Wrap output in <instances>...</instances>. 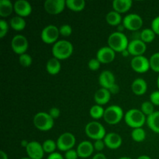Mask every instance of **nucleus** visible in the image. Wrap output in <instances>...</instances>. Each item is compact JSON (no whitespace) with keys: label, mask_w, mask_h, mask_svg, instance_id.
I'll return each mask as SVG.
<instances>
[{"label":"nucleus","mask_w":159,"mask_h":159,"mask_svg":"<svg viewBox=\"0 0 159 159\" xmlns=\"http://www.w3.org/2000/svg\"><path fill=\"white\" fill-rule=\"evenodd\" d=\"M74 51L72 43L66 40H58L52 47V54L57 60H65L71 56Z\"/></svg>","instance_id":"nucleus-1"},{"label":"nucleus","mask_w":159,"mask_h":159,"mask_svg":"<svg viewBox=\"0 0 159 159\" xmlns=\"http://www.w3.org/2000/svg\"><path fill=\"white\" fill-rule=\"evenodd\" d=\"M129 41L127 36L123 32L112 33L108 37V45L115 52L122 53L127 50Z\"/></svg>","instance_id":"nucleus-2"},{"label":"nucleus","mask_w":159,"mask_h":159,"mask_svg":"<svg viewBox=\"0 0 159 159\" xmlns=\"http://www.w3.org/2000/svg\"><path fill=\"white\" fill-rule=\"evenodd\" d=\"M124 120L127 126L135 129L142 127L147 121V118L141 110L131 109L126 112L124 115Z\"/></svg>","instance_id":"nucleus-3"},{"label":"nucleus","mask_w":159,"mask_h":159,"mask_svg":"<svg viewBox=\"0 0 159 159\" xmlns=\"http://www.w3.org/2000/svg\"><path fill=\"white\" fill-rule=\"evenodd\" d=\"M34 124L40 131H48L54 127V120L46 112H39L34 116Z\"/></svg>","instance_id":"nucleus-4"},{"label":"nucleus","mask_w":159,"mask_h":159,"mask_svg":"<svg viewBox=\"0 0 159 159\" xmlns=\"http://www.w3.org/2000/svg\"><path fill=\"white\" fill-rule=\"evenodd\" d=\"M85 132L87 137L95 141L103 140L107 135L104 126L97 121H92L87 124L85 127Z\"/></svg>","instance_id":"nucleus-5"},{"label":"nucleus","mask_w":159,"mask_h":159,"mask_svg":"<svg viewBox=\"0 0 159 159\" xmlns=\"http://www.w3.org/2000/svg\"><path fill=\"white\" fill-rule=\"evenodd\" d=\"M124 116V113L123 109L117 105H113L106 109L103 119L108 124L115 125L122 120Z\"/></svg>","instance_id":"nucleus-6"},{"label":"nucleus","mask_w":159,"mask_h":159,"mask_svg":"<svg viewBox=\"0 0 159 159\" xmlns=\"http://www.w3.org/2000/svg\"><path fill=\"white\" fill-rule=\"evenodd\" d=\"M76 143L75 137L73 134L65 132L59 136L57 140V149L61 152H68L73 149Z\"/></svg>","instance_id":"nucleus-7"},{"label":"nucleus","mask_w":159,"mask_h":159,"mask_svg":"<svg viewBox=\"0 0 159 159\" xmlns=\"http://www.w3.org/2000/svg\"><path fill=\"white\" fill-rule=\"evenodd\" d=\"M60 32L59 29L54 25H48L45 26L41 31L40 38L43 43L47 44H52L55 43L58 39Z\"/></svg>","instance_id":"nucleus-8"},{"label":"nucleus","mask_w":159,"mask_h":159,"mask_svg":"<svg viewBox=\"0 0 159 159\" xmlns=\"http://www.w3.org/2000/svg\"><path fill=\"white\" fill-rule=\"evenodd\" d=\"M29 47V43L25 36L17 34L12 37L11 40V48L12 51L19 55L26 54Z\"/></svg>","instance_id":"nucleus-9"},{"label":"nucleus","mask_w":159,"mask_h":159,"mask_svg":"<svg viewBox=\"0 0 159 159\" xmlns=\"http://www.w3.org/2000/svg\"><path fill=\"white\" fill-rule=\"evenodd\" d=\"M123 26L130 31H138L142 27L143 19L138 14H128L123 20Z\"/></svg>","instance_id":"nucleus-10"},{"label":"nucleus","mask_w":159,"mask_h":159,"mask_svg":"<svg viewBox=\"0 0 159 159\" xmlns=\"http://www.w3.org/2000/svg\"><path fill=\"white\" fill-rule=\"evenodd\" d=\"M45 11L51 15H58L61 13L66 7L65 0H47L43 4Z\"/></svg>","instance_id":"nucleus-11"},{"label":"nucleus","mask_w":159,"mask_h":159,"mask_svg":"<svg viewBox=\"0 0 159 159\" xmlns=\"http://www.w3.org/2000/svg\"><path fill=\"white\" fill-rule=\"evenodd\" d=\"M130 66L138 73H145L151 68L149 60L143 55L134 57L130 62Z\"/></svg>","instance_id":"nucleus-12"},{"label":"nucleus","mask_w":159,"mask_h":159,"mask_svg":"<svg viewBox=\"0 0 159 159\" xmlns=\"http://www.w3.org/2000/svg\"><path fill=\"white\" fill-rule=\"evenodd\" d=\"M26 151L28 157L31 159H42L44 155L43 146L38 141H33L29 142Z\"/></svg>","instance_id":"nucleus-13"},{"label":"nucleus","mask_w":159,"mask_h":159,"mask_svg":"<svg viewBox=\"0 0 159 159\" xmlns=\"http://www.w3.org/2000/svg\"><path fill=\"white\" fill-rule=\"evenodd\" d=\"M116 52L110 47H102L98 50L96 58L101 64H110L114 61Z\"/></svg>","instance_id":"nucleus-14"},{"label":"nucleus","mask_w":159,"mask_h":159,"mask_svg":"<svg viewBox=\"0 0 159 159\" xmlns=\"http://www.w3.org/2000/svg\"><path fill=\"white\" fill-rule=\"evenodd\" d=\"M147 50V46L144 42H143L141 39H134L129 42L127 51L130 53V55L134 57L137 56H142L145 53Z\"/></svg>","instance_id":"nucleus-15"},{"label":"nucleus","mask_w":159,"mask_h":159,"mask_svg":"<svg viewBox=\"0 0 159 159\" xmlns=\"http://www.w3.org/2000/svg\"><path fill=\"white\" fill-rule=\"evenodd\" d=\"M99 83L103 89L110 90L116 85V79L113 73L110 71H103L99 77Z\"/></svg>","instance_id":"nucleus-16"},{"label":"nucleus","mask_w":159,"mask_h":159,"mask_svg":"<svg viewBox=\"0 0 159 159\" xmlns=\"http://www.w3.org/2000/svg\"><path fill=\"white\" fill-rule=\"evenodd\" d=\"M14 11L18 16H29L32 12V6L29 2L26 0H18L14 3Z\"/></svg>","instance_id":"nucleus-17"},{"label":"nucleus","mask_w":159,"mask_h":159,"mask_svg":"<svg viewBox=\"0 0 159 159\" xmlns=\"http://www.w3.org/2000/svg\"><path fill=\"white\" fill-rule=\"evenodd\" d=\"M103 141L106 144V147H107L110 149H112V150L119 148L123 142L121 136L116 133L107 134Z\"/></svg>","instance_id":"nucleus-18"},{"label":"nucleus","mask_w":159,"mask_h":159,"mask_svg":"<svg viewBox=\"0 0 159 159\" xmlns=\"http://www.w3.org/2000/svg\"><path fill=\"white\" fill-rule=\"evenodd\" d=\"M94 149L93 143L89 141H83L78 145L76 151L79 158H87L93 155Z\"/></svg>","instance_id":"nucleus-19"},{"label":"nucleus","mask_w":159,"mask_h":159,"mask_svg":"<svg viewBox=\"0 0 159 159\" xmlns=\"http://www.w3.org/2000/svg\"><path fill=\"white\" fill-rule=\"evenodd\" d=\"M111 97V93L107 89L100 88L96 92L94 95L95 102L97 105L102 106L108 103Z\"/></svg>","instance_id":"nucleus-20"},{"label":"nucleus","mask_w":159,"mask_h":159,"mask_svg":"<svg viewBox=\"0 0 159 159\" xmlns=\"http://www.w3.org/2000/svg\"><path fill=\"white\" fill-rule=\"evenodd\" d=\"M132 92L137 96H143L148 90V84L144 79L138 78L135 79L131 85Z\"/></svg>","instance_id":"nucleus-21"},{"label":"nucleus","mask_w":159,"mask_h":159,"mask_svg":"<svg viewBox=\"0 0 159 159\" xmlns=\"http://www.w3.org/2000/svg\"><path fill=\"white\" fill-rule=\"evenodd\" d=\"M133 2L131 0H114L113 2V8L118 13H125L132 7Z\"/></svg>","instance_id":"nucleus-22"},{"label":"nucleus","mask_w":159,"mask_h":159,"mask_svg":"<svg viewBox=\"0 0 159 159\" xmlns=\"http://www.w3.org/2000/svg\"><path fill=\"white\" fill-rule=\"evenodd\" d=\"M46 69L48 74L51 75H56L61 71V64L60 61L53 57V58L49 59L47 62Z\"/></svg>","instance_id":"nucleus-23"},{"label":"nucleus","mask_w":159,"mask_h":159,"mask_svg":"<svg viewBox=\"0 0 159 159\" xmlns=\"http://www.w3.org/2000/svg\"><path fill=\"white\" fill-rule=\"evenodd\" d=\"M146 123L152 131L159 134V111H155L153 114L148 116Z\"/></svg>","instance_id":"nucleus-24"},{"label":"nucleus","mask_w":159,"mask_h":159,"mask_svg":"<svg viewBox=\"0 0 159 159\" xmlns=\"http://www.w3.org/2000/svg\"><path fill=\"white\" fill-rule=\"evenodd\" d=\"M14 10V5L10 0H1L0 1V16L2 17H7L12 14Z\"/></svg>","instance_id":"nucleus-25"},{"label":"nucleus","mask_w":159,"mask_h":159,"mask_svg":"<svg viewBox=\"0 0 159 159\" xmlns=\"http://www.w3.org/2000/svg\"><path fill=\"white\" fill-rule=\"evenodd\" d=\"M106 20H107V23L110 26H120V24L122 22V17L121 15L118 12L113 11H110L106 16Z\"/></svg>","instance_id":"nucleus-26"},{"label":"nucleus","mask_w":159,"mask_h":159,"mask_svg":"<svg viewBox=\"0 0 159 159\" xmlns=\"http://www.w3.org/2000/svg\"><path fill=\"white\" fill-rule=\"evenodd\" d=\"M85 6L84 0H66V7L73 12H81L85 9Z\"/></svg>","instance_id":"nucleus-27"},{"label":"nucleus","mask_w":159,"mask_h":159,"mask_svg":"<svg viewBox=\"0 0 159 159\" xmlns=\"http://www.w3.org/2000/svg\"><path fill=\"white\" fill-rule=\"evenodd\" d=\"M10 26L12 28V30L16 31H22L26 27V21L23 17L20 16H15L10 20Z\"/></svg>","instance_id":"nucleus-28"},{"label":"nucleus","mask_w":159,"mask_h":159,"mask_svg":"<svg viewBox=\"0 0 159 159\" xmlns=\"http://www.w3.org/2000/svg\"><path fill=\"white\" fill-rule=\"evenodd\" d=\"M155 33L152 30V29H149V28H146L144 29L140 34V39L144 42L145 43H152L154 40L155 39Z\"/></svg>","instance_id":"nucleus-29"},{"label":"nucleus","mask_w":159,"mask_h":159,"mask_svg":"<svg viewBox=\"0 0 159 159\" xmlns=\"http://www.w3.org/2000/svg\"><path fill=\"white\" fill-rule=\"evenodd\" d=\"M104 113H105V110L102 106L99 105H94L90 108L89 114L92 118L95 120H99L101 118H103Z\"/></svg>","instance_id":"nucleus-30"},{"label":"nucleus","mask_w":159,"mask_h":159,"mask_svg":"<svg viewBox=\"0 0 159 159\" xmlns=\"http://www.w3.org/2000/svg\"><path fill=\"white\" fill-rule=\"evenodd\" d=\"M131 138L136 142H142L146 138V132L142 127L133 129L131 132Z\"/></svg>","instance_id":"nucleus-31"},{"label":"nucleus","mask_w":159,"mask_h":159,"mask_svg":"<svg viewBox=\"0 0 159 159\" xmlns=\"http://www.w3.org/2000/svg\"><path fill=\"white\" fill-rule=\"evenodd\" d=\"M43 146V148L44 152L48 153L49 155L55 152L56 148H57V142L54 141V140L51 139H48L44 141V142L42 144Z\"/></svg>","instance_id":"nucleus-32"},{"label":"nucleus","mask_w":159,"mask_h":159,"mask_svg":"<svg viewBox=\"0 0 159 159\" xmlns=\"http://www.w3.org/2000/svg\"><path fill=\"white\" fill-rule=\"evenodd\" d=\"M141 110L145 116H150L155 113V106L151 101H145L141 104Z\"/></svg>","instance_id":"nucleus-33"},{"label":"nucleus","mask_w":159,"mask_h":159,"mask_svg":"<svg viewBox=\"0 0 159 159\" xmlns=\"http://www.w3.org/2000/svg\"><path fill=\"white\" fill-rule=\"evenodd\" d=\"M150 68L152 71L159 73V52L155 53L149 59Z\"/></svg>","instance_id":"nucleus-34"},{"label":"nucleus","mask_w":159,"mask_h":159,"mask_svg":"<svg viewBox=\"0 0 159 159\" xmlns=\"http://www.w3.org/2000/svg\"><path fill=\"white\" fill-rule=\"evenodd\" d=\"M19 62L23 67L27 68L32 65L33 59L31 56L28 54H23L22 55L19 56Z\"/></svg>","instance_id":"nucleus-35"},{"label":"nucleus","mask_w":159,"mask_h":159,"mask_svg":"<svg viewBox=\"0 0 159 159\" xmlns=\"http://www.w3.org/2000/svg\"><path fill=\"white\" fill-rule=\"evenodd\" d=\"M59 32H60V35L63 36V37H69L72 34V28L70 25L64 24L60 26Z\"/></svg>","instance_id":"nucleus-36"},{"label":"nucleus","mask_w":159,"mask_h":159,"mask_svg":"<svg viewBox=\"0 0 159 159\" xmlns=\"http://www.w3.org/2000/svg\"><path fill=\"white\" fill-rule=\"evenodd\" d=\"M9 31V24L4 20H0V38H3Z\"/></svg>","instance_id":"nucleus-37"},{"label":"nucleus","mask_w":159,"mask_h":159,"mask_svg":"<svg viewBox=\"0 0 159 159\" xmlns=\"http://www.w3.org/2000/svg\"><path fill=\"white\" fill-rule=\"evenodd\" d=\"M100 65L101 63L99 61L97 58H92L91 60H89L88 63L89 68L91 71H97L100 68Z\"/></svg>","instance_id":"nucleus-38"},{"label":"nucleus","mask_w":159,"mask_h":159,"mask_svg":"<svg viewBox=\"0 0 159 159\" xmlns=\"http://www.w3.org/2000/svg\"><path fill=\"white\" fill-rule=\"evenodd\" d=\"M150 101L154 106L159 107V90L152 93L150 95Z\"/></svg>","instance_id":"nucleus-39"},{"label":"nucleus","mask_w":159,"mask_h":159,"mask_svg":"<svg viewBox=\"0 0 159 159\" xmlns=\"http://www.w3.org/2000/svg\"><path fill=\"white\" fill-rule=\"evenodd\" d=\"M78 158H79V155H78L77 151L74 149H71L65 152V159H78Z\"/></svg>","instance_id":"nucleus-40"},{"label":"nucleus","mask_w":159,"mask_h":159,"mask_svg":"<svg viewBox=\"0 0 159 159\" xmlns=\"http://www.w3.org/2000/svg\"><path fill=\"white\" fill-rule=\"evenodd\" d=\"M93 145H94L95 150L99 152H102L104 149V148L106 147V144L104 143L103 140H97V141H95Z\"/></svg>","instance_id":"nucleus-41"},{"label":"nucleus","mask_w":159,"mask_h":159,"mask_svg":"<svg viewBox=\"0 0 159 159\" xmlns=\"http://www.w3.org/2000/svg\"><path fill=\"white\" fill-rule=\"evenodd\" d=\"M152 29L155 34L159 35V16L155 17L152 22Z\"/></svg>","instance_id":"nucleus-42"},{"label":"nucleus","mask_w":159,"mask_h":159,"mask_svg":"<svg viewBox=\"0 0 159 159\" xmlns=\"http://www.w3.org/2000/svg\"><path fill=\"white\" fill-rule=\"evenodd\" d=\"M48 113H49L50 116H51L53 119L55 120L57 119V118L60 116L61 111L58 108H57V107H52V108L50 109Z\"/></svg>","instance_id":"nucleus-43"},{"label":"nucleus","mask_w":159,"mask_h":159,"mask_svg":"<svg viewBox=\"0 0 159 159\" xmlns=\"http://www.w3.org/2000/svg\"><path fill=\"white\" fill-rule=\"evenodd\" d=\"M47 159H65L64 157L61 155L58 152H54V153L51 154V155H48V158Z\"/></svg>","instance_id":"nucleus-44"},{"label":"nucleus","mask_w":159,"mask_h":159,"mask_svg":"<svg viewBox=\"0 0 159 159\" xmlns=\"http://www.w3.org/2000/svg\"><path fill=\"white\" fill-rule=\"evenodd\" d=\"M92 159H107V158L104 154L100 153V152H99V153H97L96 155H95Z\"/></svg>","instance_id":"nucleus-45"},{"label":"nucleus","mask_w":159,"mask_h":159,"mask_svg":"<svg viewBox=\"0 0 159 159\" xmlns=\"http://www.w3.org/2000/svg\"><path fill=\"white\" fill-rule=\"evenodd\" d=\"M0 159H9L8 158L7 154L3 152V151L0 152Z\"/></svg>","instance_id":"nucleus-46"},{"label":"nucleus","mask_w":159,"mask_h":159,"mask_svg":"<svg viewBox=\"0 0 159 159\" xmlns=\"http://www.w3.org/2000/svg\"><path fill=\"white\" fill-rule=\"evenodd\" d=\"M28 144H29V142H28L27 141H25V140L22 141V142H21L22 147H23V148H26V147H27Z\"/></svg>","instance_id":"nucleus-47"},{"label":"nucleus","mask_w":159,"mask_h":159,"mask_svg":"<svg viewBox=\"0 0 159 159\" xmlns=\"http://www.w3.org/2000/svg\"><path fill=\"white\" fill-rule=\"evenodd\" d=\"M137 159H152L148 155H141V156L138 157Z\"/></svg>","instance_id":"nucleus-48"},{"label":"nucleus","mask_w":159,"mask_h":159,"mask_svg":"<svg viewBox=\"0 0 159 159\" xmlns=\"http://www.w3.org/2000/svg\"><path fill=\"white\" fill-rule=\"evenodd\" d=\"M121 54H123V56H124V57H127V56H128V55H130V53L128 52V51H127V50H126V51H123V52L121 53Z\"/></svg>","instance_id":"nucleus-49"},{"label":"nucleus","mask_w":159,"mask_h":159,"mask_svg":"<svg viewBox=\"0 0 159 159\" xmlns=\"http://www.w3.org/2000/svg\"><path fill=\"white\" fill-rule=\"evenodd\" d=\"M119 159H132V158H130V157H121V158H120Z\"/></svg>","instance_id":"nucleus-50"},{"label":"nucleus","mask_w":159,"mask_h":159,"mask_svg":"<svg viewBox=\"0 0 159 159\" xmlns=\"http://www.w3.org/2000/svg\"><path fill=\"white\" fill-rule=\"evenodd\" d=\"M157 85H158V90H159V75L158 77V79H157Z\"/></svg>","instance_id":"nucleus-51"},{"label":"nucleus","mask_w":159,"mask_h":159,"mask_svg":"<svg viewBox=\"0 0 159 159\" xmlns=\"http://www.w3.org/2000/svg\"><path fill=\"white\" fill-rule=\"evenodd\" d=\"M21 159H31V158H29V157H26V158H22Z\"/></svg>","instance_id":"nucleus-52"}]
</instances>
